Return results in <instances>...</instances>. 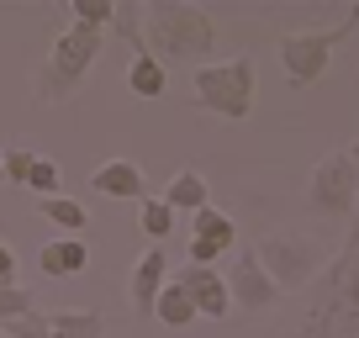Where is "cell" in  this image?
<instances>
[{"instance_id":"cell-1","label":"cell","mask_w":359,"mask_h":338,"mask_svg":"<svg viewBox=\"0 0 359 338\" xmlns=\"http://www.w3.org/2000/svg\"><path fill=\"white\" fill-rule=\"evenodd\" d=\"M291 338H359V217L344 254L327 259L323 291H317L312 312L291 327Z\"/></svg>"},{"instance_id":"cell-2","label":"cell","mask_w":359,"mask_h":338,"mask_svg":"<svg viewBox=\"0 0 359 338\" xmlns=\"http://www.w3.org/2000/svg\"><path fill=\"white\" fill-rule=\"evenodd\" d=\"M148 53L158 64L206 69L217 53V27L196 0H148Z\"/></svg>"},{"instance_id":"cell-3","label":"cell","mask_w":359,"mask_h":338,"mask_svg":"<svg viewBox=\"0 0 359 338\" xmlns=\"http://www.w3.org/2000/svg\"><path fill=\"white\" fill-rule=\"evenodd\" d=\"M106 37H111V32H101V27L69 22L64 32L53 37L48 58L37 64V74H32V95H37L43 106H64L69 95H74L79 85L90 79V69H95V58H101Z\"/></svg>"},{"instance_id":"cell-4","label":"cell","mask_w":359,"mask_h":338,"mask_svg":"<svg viewBox=\"0 0 359 338\" xmlns=\"http://www.w3.org/2000/svg\"><path fill=\"white\" fill-rule=\"evenodd\" d=\"M354 32H359V0L338 16L333 27H317V32H285V37H280V64H285V74H291L296 90L317 85V79L327 74V64H333V53H338Z\"/></svg>"},{"instance_id":"cell-5","label":"cell","mask_w":359,"mask_h":338,"mask_svg":"<svg viewBox=\"0 0 359 338\" xmlns=\"http://www.w3.org/2000/svg\"><path fill=\"white\" fill-rule=\"evenodd\" d=\"M196 85V106L222 122H248L254 111V58H222V64H206L191 74Z\"/></svg>"},{"instance_id":"cell-6","label":"cell","mask_w":359,"mask_h":338,"mask_svg":"<svg viewBox=\"0 0 359 338\" xmlns=\"http://www.w3.org/2000/svg\"><path fill=\"white\" fill-rule=\"evenodd\" d=\"M254 248H259L269 280L280 285V291H296V285L317 280V275L327 270L323 243H317V238H302V233H264Z\"/></svg>"},{"instance_id":"cell-7","label":"cell","mask_w":359,"mask_h":338,"mask_svg":"<svg viewBox=\"0 0 359 338\" xmlns=\"http://www.w3.org/2000/svg\"><path fill=\"white\" fill-rule=\"evenodd\" d=\"M306 191H312V206H317V212H327V217H354V206H359L354 148H333L327 158H317Z\"/></svg>"},{"instance_id":"cell-8","label":"cell","mask_w":359,"mask_h":338,"mask_svg":"<svg viewBox=\"0 0 359 338\" xmlns=\"http://www.w3.org/2000/svg\"><path fill=\"white\" fill-rule=\"evenodd\" d=\"M227 291H233V306L238 312H269V306L280 302V285L269 280L264 259H259V248H238L233 254V270H227Z\"/></svg>"},{"instance_id":"cell-9","label":"cell","mask_w":359,"mask_h":338,"mask_svg":"<svg viewBox=\"0 0 359 338\" xmlns=\"http://www.w3.org/2000/svg\"><path fill=\"white\" fill-rule=\"evenodd\" d=\"M164 285H169V254L164 248H143V259L127 275V306L137 317H148L158 306V296H164Z\"/></svg>"},{"instance_id":"cell-10","label":"cell","mask_w":359,"mask_h":338,"mask_svg":"<svg viewBox=\"0 0 359 338\" xmlns=\"http://www.w3.org/2000/svg\"><path fill=\"white\" fill-rule=\"evenodd\" d=\"M180 285L191 291V302H196V312H201V317H212V323H227V312H233V291H227V275L206 270V264H185Z\"/></svg>"},{"instance_id":"cell-11","label":"cell","mask_w":359,"mask_h":338,"mask_svg":"<svg viewBox=\"0 0 359 338\" xmlns=\"http://www.w3.org/2000/svg\"><path fill=\"white\" fill-rule=\"evenodd\" d=\"M90 185L111 201H148L143 196V169L133 158H101V164L90 169Z\"/></svg>"},{"instance_id":"cell-12","label":"cell","mask_w":359,"mask_h":338,"mask_svg":"<svg viewBox=\"0 0 359 338\" xmlns=\"http://www.w3.org/2000/svg\"><path fill=\"white\" fill-rule=\"evenodd\" d=\"M37 264H43V275H53V280H69V275H85L90 248L79 243V238H53V243L37 254Z\"/></svg>"},{"instance_id":"cell-13","label":"cell","mask_w":359,"mask_h":338,"mask_svg":"<svg viewBox=\"0 0 359 338\" xmlns=\"http://www.w3.org/2000/svg\"><path fill=\"white\" fill-rule=\"evenodd\" d=\"M191 238L196 243H212L217 254H227V248H238V222L222 212V206H206V212L191 217Z\"/></svg>"},{"instance_id":"cell-14","label":"cell","mask_w":359,"mask_h":338,"mask_svg":"<svg viewBox=\"0 0 359 338\" xmlns=\"http://www.w3.org/2000/svg\"><path fill=\"white\" fill-rule=\"evenodd\" d=\"M148 6L143 0H116V16H111V37H122L127 48H133V58L137 53H148Z\"/></svg>"},{"instance_id":"cell-15","label":"cell","mask_w":359,"mask_h":338,"mask_svg":"<svg viewBox=\"0 0 359 338\" xmlns=\"http://www.w3.org/2000/svg\"><path fill=\"white\" fill-rule=\"evenodd\" d=\"M53 338H106V317L85 312V306H64V312H48Z\"/></svg>"},{"instance_id":"cell-16","label":"cell","mask_w":359,"mask_h":338,"mask_svg":"<svg viewBox=\"0 0 359 338\" xmlns=\"http://www.w3.org/2000/svg\"><path fill=\"white\" fill-rule=\"evenodd\" d=\"M164 201L175 206V212H206V206H212V196H206V180L201 175H196V169H180L175 180L164 185Z\"/></svg>"},{"instance_id":"cell-17","label":"cell","mask_w":359,"mask_h":338,"mask_svg":"<svg viewBox=\"0 0 359 338\" xmlns=\"http://www.w3.org/2000/svg\"><path fill=\"white\" fill-rule=\"evenodd\" d=\"M154 317H158L164 327H175V333H185V327H191L201 312H196V302H191V291H185V285L169 280L164 296H158V306H154Z\"/></svg>"},{"instance_id":"cell-18","label":"cell","mask_w":359,"mask_h":338,"mask_svg":"<svg viewBox=\"0 0 359 338\" xmlns=\"http://www.w3.org/2000/svg\"><path fill=\"white\" fill-rule=\"evenodd\" d=\"M164 64H158L154 53H137L133 64H127V90L133 95H143V101H158V95H164Z\"/></svg>"},{"instance_id":"cell-19","label":"cell","mask_w":359,"mask_h":338,"mask_svg":"<svg viewBox=\"0 0 359 338\" xmlns=\"http://www.w3.org/2000/svg\"><path fill=\"white\" fill-rule=\"evenodd\" d=\"M37 212H43V217H48V222H53V227H58L64 238H74L79 227L90 222V212H85V206L74 201V196H53V201H43Z\"/></svg>"},{"instance_id":"cell-20","label":"cell","mask_w":359,"mask_h":338,"mask_svg":"<svg viewBox=\"0 0 359 338\" xmlns=\"http://www.w3.org/2000/svg\"><path fill=\"white\" fill-rule=\"evenodd\" d=\"M175 206L164 201V196H158V201H143L137 206V227H143V238H154V243H164L169 233H175Z\"/></svg>"},{"instance_id":"cell-21","label":"cell","mask_w":359,"mask_h":338,"mask_svg":"<svg viewBox=\"0 0 359 338\" xmlns=\"http://www.w3.org/2000/svg\"><path fill=\"white\" fill-rule=\"evenodd\" d=\"M58 185H64V169L43 154V158H37V169H32V180H27V191H32L37 201H53V196H64Z\"/></svg>"},{"instance_id":"cell-22","label":"cell","mask_w":359,"mask_h":338,"mask_svg":"<svg viewBox=\"0 0 359 338\" xmlns=\"http://www.w3.org/2000/svg\"><path fill=\"white\" fill-rule=\"evenodd\" d=\"M27 312H37L32 291H27V285H0V327L16 323V317H27Z\"/></svg>"},{"instance_id":"cell-23","label":"cell","mask_w":359,"mask_h":338,"mask_svg":"<svg viewBox=\"0 0 359 338\" xmlns=\"http://www.w3.org/2000/svg\"><path fill=\"white\" fill-rule=\"evenodd\" d=\"M69 11H74V22H85V27H101V32H111L116 0H74Z\"/></svg>"},{"instance_id":"cell-24","label":"cell","mask_w":359,"mask_h":338,"mask_svg":"<svg viewBox=\"0 0 359 338\" xmlns=\"http://www.w3.org/2000/svg\"><path fill=\"white\" fill-rule=\"evenodd\" d=\"M37 148H6V180H16V185H27L32 180V169H37Z\"/></svg>"},{"instance_id":"cell-25","label":"cell","mask_w":359,"mask_h":338,"mask_svg":"<svg viewBox=\"0 0 359 338\" xmlns=\"http://www.w3.org/2000/svg\"><path fill=\"white\" fill-rule=\"evenodd\" d=\"M6 333L11 338H53V327H48V312H27L16 323H6Z\"/></svg>"},{"instance_id":"cell-26","label":"cell","mask_w":359,"mask_h":338,"mask_svg":"<svg viewBox=\"0 0 359 338\" xmlns=\"http://www.w3.org/2000/svg\"><path fill=\"white\" fill-rule=\"evenodd\" d=\"M0 285H22L16 280V248L6 243V238H0Z\"/></svg>"},{"instance_id":"cell-27","label":"cell","mask_w":359,"mask_h":338,"mask_svg":"<svg viewBox=\"0 0 359 338\" xmlns=\"http://www.w3.org/2000/svg\"><path fill=\"white\" fill-rule=\"evenodd\" d=\"M0 185H6V148H0Z\"/></svg>"},{"instance_id":"cell-28","label":"cell","mask_w":359,"mask_h":338,"mask_svg":"<svg viewBox=\"0 0 359 338\" xmlns=\"http://www.w3.org/2000/svg\"><path fill=\"white\" fill-rule=\"evenodd\" d=\"M354 169H359V143H354Z\"/></svg>"},{"instance_id":"cell-29","label":"cell","mask_w":359,"mask_h":338,"mask_svg":"<svg viewBox=\"0 0 359 338\" xmlns=\"http://www.w3.org/2000/svg\"><path fill=\"white\" fill-rule=\"evenodd\" d=\"M0 338H11V333H6V327H0Z\"/></svg>"}]
</instances>
